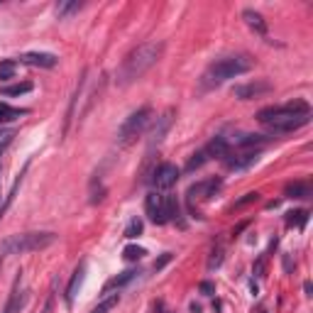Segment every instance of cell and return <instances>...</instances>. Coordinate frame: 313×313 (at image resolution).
I'll return each instance as SVG.
<instances>
[{
	"instance_id": "f546056e",
	"label": "cell",
	"mask_w": 313,
	"mask_h": 313,
	"mask_svg": "<svg viewBox=\"0 0 313 313\" xmlns=\"http://www.w3.org/2000/svg\"><path fill=\"white\" fill-rule=\"evenodd\" d=\"M259 201V193L257 191H250V193H245L242 198H237V201L233 203V211H240V208H245V206H250V203H257Z\"/></svg>"
},
{
	"instance_id": "4316f807",
	"label": "cell",
	"mask_w": 313,
	"mask_h": 313,
	"mask_svg": "<svg viewBox=\"0 0 313 313\" xmlns=\"http://www.w3.org/2000/svg\"><path fill=\"white\" fill-rule=\"evenodd\" d=\"M145 255H147V250H145V247H137V245H127L123 250L125 262H140Z\"/></svg>"
},
{
	"instance_id": "8992f818",
	"label": "cell",
	"mask_w": 313,
	"mask_h": 313,
	"mask_svg": "<svg viewBox=\"0 0 313 313\" xmlns=\"http://www.w3.org/2000/svg\"><path fill=\"white\" fill-rule=\"evenodd\" d=\"M272 83L264 81V78H257V81H250V83H242V86H235L233 88V96L240 98V101H255V98H262L272 93Z\"/></svg>"
},
{
	"instance_id": "44dd1931",
	"label": "cell",
	"mask_w": 313,
	"mask_h": 313,
	"mask_svg": "<svg viewBox=\"0 0 313 313\" xmlns=\"http://www.w3.org/2000/svg\"><path fill=\"white\" fill-rule=\"evenodd\" d=\"M23 115H27L25 108H12L8 103H0V125L12 123V120H17V118H23Z\"/></svg>"
},
{
	"instance_id": "4dcf8cb0",
	"label": "cell",
	"mask_w": 313,
	"mask_h": 313,
	"mask_svg": "<svg viewBox=\"0 0 313 313\" xmlns=\"http://www.w3.org/2000/svg\"><path fill=\"white\" fill-rule=\"evenodd\" d=\"M30 91H32V83H17V86L3 88V96H23V93H30Z\"/></svg>"
},
{
	"instance_id": "83f0119b",
	"label": "cell",
	"mask_w": 313,
	"mask_h": 313,
	"mask_svg": "<svg viewBox=\"0 0 313 313\" xmlns=\"http://www.w3.org/2000/svg\"><path fill=\"white\" fill-rule=\"evenodd\" d=\"M142 230H145V223L140 220V218H132L130 223H127V228H125V237L127 240H132V237H137V235H142Z\"/></svg>"
},
{
	"instance_id": "ffe728a7",
	"label": "cell",
	"mask_w": 313,
	"mask_h": 313,
	"mask_svg": "<svg viewBox=\"0 0 313 313\" xmlns=\"http://www.w3.org/2000/svg\"><path fill=\"white\" fill-rule=\"evenodd\" d=\"M269 137L264 135H242L240 140H237V147L240 149H262V145H267Z\"/></svg>"
},
{
	"instance_id": "30bf717a",
	"label": "cell",
	"mask_w": 313,
	"mask_h": 313,
	"mask_svg": "<svg viewBox=\"0 0 313 313\" xmlns=\"http://www.w3.org/2000/svg\"><path fill=\"white\" fill-rule=\"evenodd\" d=\"M145 211L147 215H149V220L154 225H167V213H164V196H159L156 191H152V193H147L145 198Z\"/></svg>"
},
{
	"instance_id": "d6a6232c",
	"label": "cell",
	"mask_w": 313,
	"mask_h": 313,
	"mask_svg": "<svg viewBox=\"0 0 313 313\" xmlns=\"http://www.w3.org/2000/svg\"><path fill=\"white\" fill-rule=\"evenodd\" d=\"M171 257H174L171 252H167V255H162V257H159V259H154V264H152V269H154V272H159V269H162V267H167L169 262H171Z\"/></svg>"
},
{
	"instance_id": "603a6c76",
	"label": "cell",
	"mask_w": 313,
	"mask_h": 313,
	"mask_svg": "<svg viewBox=\"0 0 313 313\" xmlns=\"http://www.w3.org/2000/svg\"><path fill=\"white\" fill-rule=\"evenodd\" d=\"M164 213H167V220H176L181 215V206L176 196H164Z\"/></svg>"
},
{
	"instance_id": "5b68a950",
	"label": "cell",
	"mask_w": 313,
	"mask_h": 313,
	"mask_svg": "<svg viewBox=\"0 0 313 313\" xmlns=\"http://www.w3.org/2000/svg\"><path fill=\"white\" fill-rule=\"evenodd\" d=\"M149 120H152V108H149V105L135 110L132 115H127L125 123L120 125V130H118V142H120V145H130V142H135V140L147 130Z\"/></svg>"
},
{
	"instance_id": "6da1fadb",
	"label": "cell",
	"mask_w": 313,
	"mask_h": 313,
	"mask_svg": "<svg viewBox=\"0 0 313 313\" xmlns=\"http://www.w3.org/2000/svg\"><path fill=\"white\" fill-rule=\"evenodd\" d=\"M162 52H164V44H162V42H145V44L135 47L132 52L123 59V64H120L118 74H115V81H118L120 86L135 83L137 78H142L147 71L159 61Z\"/></svg>"
},
{
	"instance_id": "d4e9b609",
	"label": "cell",
	"mask_w": 313,
	"mask_h": 313,
	"mask_svg": "<svg viewBox=\"0 0 313 313\" xmlns=\"http://www.w3.org/2000/svg\"><path fill=\"white\" fill-rule=\"evenodd\" d=\"M211 156H208V152L206 149H198L196 154H191V159H189V164H186V174H193L196 169H201L206 162H208Z\"/></svg>"
},
{
	"instance_id": "f1b7e54d",
	"label": "cell",
	"mask_w": 313,
	"mask_h": 313,
	"mask_svg": "<svg viewBox=\"0 0 313 313\" xmlns=\"http://www.w3.org/2000/svg\"><path fill=\"white\" fill-rule=\"evenodd\" d=\"M118 301H120V296H118V294H113V296H108V299H103V301L98 303L91 313H108V311H113V308L118 306Z\"/></svg>"
},
{
	"instance_id": "9c48e42d",
	"label": "cell",
	"mask_w": 313,
	"mask_h": 313,
	"mask_svg": "<svg viewBox=\"0 0 313 313\" xmlns=\"http://www.w3.org/2000/svg\"><path fill=\"white\" fill-rule=\"evenodd\" d=\"M259 152H262V149H242V152H235V154L228 152V154L223 156V162L228 169L240 171V169H247V167H252V164H257Z\"/></svg>"
},
{
	"instance_id": "52a82bcc",
	"label": "cell",
	"mask_w": 313,
	"mask_h": 313,
	"mask_svg": "<svg viewBox=\"0 0 313 313\" xmlns=\"http://www.w3.org/2000/svg\"><path fill=\"white\" fill-rule=\"evenodd\" d=\"M220 189H223V181L218 179V176H215V179H206V181L193 184V186L186 191V198H189V203H193L196 198H198V201H211Z\"/></svg>"
},
{
	"instance_id": "1f68e13d",
	"label": "cell",
	"mask_w": 313,
	"mask_h": 313,
	"mask_svg": "<svg viewBox=\"0 0 313 313\" xmlns=\"http://www.w3.org/2000/svg\"><path fill=\"white\" fill-rule=\"evenodd\" d=\"M220 262H223V247H215V250H213V257L208 259V269L220 267Z\"/></svg>"
},
{
	"instance_id": "7c38bea8",
	"label": "cell",
	"mask_w": 313,
	"mask_h": 313,
	"mask_svg": "<svg viewBox=\"0 0 313 313\" xmlns=\"http://www.w3.org/2000/svg\"><path fill=\"white\" fill-rule=\"evenodd\" d=\"M56 61H59L56 54H49V52H27V54H20V64H27V66L54 69Z\"/></svg>"
},
{
	"instance_id": "8fae6325",
	"label": "cell",
	"mask_w": 313,
	"mask_h": 313,
	"mask_svg": "<svg viewBox=\"0 0 313 313\" xmlns=\"http://www.w3.org/2000/svg\"><path fill=\"white\" fill-rule=\"evenodd\" d=\"M171 120H174V113L171 110H167L162 118H156V125L152 127V132H149V149H154V147H159L162 145V140L167 137V132H169V127H171Z\"/></svg>"
},
{
	"instance_id": "e575fe53",
	"label": "cell",
	"mask_w": 313,
	"mask_h": 313,
	"mask_svg": "<svg viewBox=\"0 0 313 313\" xmlns=\"http://www.w3.org/2000/svg\"><path fill=\"white\" fill-rule=\"evenodd\" d=\"M259 313H267V311H264V308H262V311H259Z\"/></svg>"
},
{
	"instance_id": "ba28073f",
	"label": "cell",
	"mask_w": 313,
	"mask_h": 313,
	"mask_svg": "<svg viewBox=\"0 0 313 313\" xmlns=\"http://www.w3.org/2000/svg\"><path fill=\"white\" fill-rule=\"evenodd\" d=\"M179 167L176 164H169V162H164V164H159V167L152 171V184H154L159 191H167L171 189L176 181H179Z\"/></svg>"
},
{
	"instance_id": "d6986e66",
	"label": "cell",
	"mask_w": 313,
	"mask_h": 313,
	"mask_svg": "<svg viewBox=\"0 0 313 313\" xmlns=\"http://www.w3.org/2000/svg\"><path fill=\"white\" fill-rule=\"evenodd\" d=\"M137 274H140L137 269H127V272H123V274H118V277H113V279L108 281L105 286H103V291L108 294V291H113V289H123L125 284H130V281H132L135 277H137Z\"/></svg>"
},
{
	"instance_id": "277c9868",
	"label": "cell",
	"mask_w": 313,
	"mask_h": 313,
	"mask_svg": "<svg viewBox=\"0 0 313 313\" xmlns=\"http://www.w3.org/2000/svg\"><path fill=\"white\" fill-rule=\"evenodd\" d=\"M311 113V105L306 101H289L284 105H269V108H262L257 113V120L262 125H277L281 120H289V118H296V115H308Z\"/></svg>"
},
{
	"instance_id": "7402d4cb",
	"label": "cell",
	"mask_w": 313,
	"mask_h": 313,
	"mask_svg": "<svg viewBox=\"0 0 313 313\" xmlns=\"http://www.w3.org/2000/svg\"><path fill=\"white\" fill-rule=\"evenodd\" d=\"M25 303H27V291H15V294L10 296V301H8V306H5V311H3V313H20Z\"/></svg>"
},
{
	"instance_id": "ac0fdd59",
	"label": "cell",
	"mask_w": 313,
	"mask_h": 313,
	"mask_svg": "<svg viewBox=\"0 0 313 313\" xmlns=\"http://www.w3.org/2000/svg\"><path fill=\"white\" fill-rule=\"evenodd\" d=\"M203 149L208 152V156H218V159H223V156L230 152V145H228V140H225V137H213Z\"/></svg>"
},
{
	"instance_id": "e0dca14e",
	"label": "cell",
	"mask_w": 313,
	"mask_h": 313,
	"mask_svg": "<svg viewBox=\"0 0 313 313\" xmlns=\"http://www.w3.org/2000/svg\"><path fill=\"white\" fill-rule=\"evenodd\" d=\"M242 17H245V23L250 25V30H255L257 34H262V37H267V23H264V17H262L259 12H255V10H245V12H242Z\"/></svg>"
},
{
	"instance_id": "484cf974",
	"label": "cell",
	"mask_w": 313,
	"mask_h": 313,
	"mask_svg": "<svg viewBox=\"0 0 313 313\" xmlns=\"http://www.w3.org/2000/svg\"><path fill=\"white\" fill-rule=\"evenodd\" d=\"M15 74H17V61H12V59L0 61V81H10V78H15Z\"/></svg>"
},
{
	"instance_id": "4fadbf2b",
	"label": "cell",
	"mask_w": 313,
	"mask_h": 313,
	"mask_svg": "<svg viewBox=\"0 0 313 313\" xmlns=\"http://www.w3.org/2000/svg\"><path fill=\"white\" fill-rule=\"evenodd\" d=\"M308 120H311V113H308V115H296V118L281 120V123H277V125H269V132H274V135L294 132V130H299L303 125H308Z\"/></svg>"
},
{
	"instance_id": "cb8c5ba5",
	"label": "cell",
	"mask_w": 313,
	"mask_h": 313,
	"mask_svg": "<svg viewBox=\"0 0 313 313\" xmlns=\"http://www.w3.org/2000/svg\"><path fill=\"white\" fill-rule=\"evenodd\" d=\"M306 223H308V211L299 208V211L286 213V225H289V228H303Z\"/></svg>"
},
{
	"instance_id": "2e32d148",
	"label": "cell",
	"mask_w": 313,
	"mask_h": 313,
	"mask_svg": "<svg viewBox=\"0 0 313 313\" xmlns=\"http://www.w3.org/2000/svg\"><path fill=\"white\" fill-rule=\"evenodd\" d=\"M81 8H83V3H76V0H59L54 12H56L59 20H66V17H71V15H76Z\"/></svg>"
},
{
	"instance_id": "7a4b0ae2",
	"label": "cell",
	"mask_w": 313,
	"mask_h": 313,
	"mask_svg": "<svg viewBox=\"0 0 313 313\" xmlns=\"http://www.w3.org/2000/svg\"><path fill=\"white\" fill-rule=\"evenodd\" d=\"M252 66H255V61L247 54H233L225 56V59H218L203 74V88H213V86H220V83H225V81H230L235 76H242Z\"/></svg>"
},
{
	"instance_id": "836d02e7",
	"label": "cell",
	"mask_w": 313,
	"mask_h": 313,
	"mask_svg": "<svg viewBox=\"0 0 313 313\" xmlns=\"http://www.w3.org/2000/svg\"><path fill=\"white\" fill-rule=\"evenodd\" d=\"M198 289H201V294L211 296L213 291H215V284H213V281H201V284H198Z\"/></svg>"
},
{
	"instance_id": "9a60e30c",
	"label": "cell",
	"mask_w": 313,
	"mask_h": 313,
	"mask_svg": "<svg viewBox=\"0 0 313 313\" xmlns=\"http://www.w3.org/2000/svg\"><path fill=\"white\" fill-rule=\"evenodd\" d=\"M284 193H286L289 198H311L313 189L308 181H291V184H286Z\"/></svg>"
},
{
	"instance_id": "5bb4252c",
	"label": "cell",
	"mask_w": 313,
	"mask_h": 313,
	"mask_svg": "<svg viewBox=\"0 0 313 313\" xmlns=\"http://www.w3.org/2000/svg\"><path fill=\"white\" fill-rule=\"evenodd\" d=\"M83 279H86V264L81 262V264H78V269L71 274V281L66 284V291H64V299H66L69 306L74 303V299H76V294H78V289H81Z\"/></svg>"
},
{
	"instance_id": "3957f363",
	"label": "cell",
	"mask_w": 313,
	"mask_h": 313,
	"mask_svg": "<svg viewBox=\"0 0 313 313\" xmlns=\"http://www.w3.org/2000/svg\"><path fill=\"white\" fill-rule=\"evenodd\" d=\"M56 242L54 233H23L10 235L8 240L0 242V255H27V252H39Z\"/></svg>"
}]
</instances>
